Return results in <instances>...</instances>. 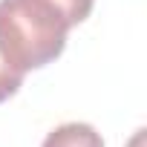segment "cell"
Masks as SVG:
<instances>
[{
	"label": "cell",
	"instance_id": "3",
	"mask_svg": "<svg viewBox=\"0 0 147 147\" xmlns=\"http://www.w3.org/2000/svg\"><path fill=\"white\" fill-rule=\"evenodd\" d=\"M23 72H18L3 55H0V104L3 101H9L18 90H20V84H23Z\"/></svg>",
	"mask_w": 147,
	"mask_h": 147
},
{
	"label": "cell",
	"instance_id": "1",
	"mask_svg": "<svg viewBox=\"0 0 147 147\" xmlns=\"http://www.w3.org/2000/svg\"><path fill=\"white\" fill-rule=\"evenodd\" d=\"M95 0H0V55L18 72H32L66 46V35L90 18Z\"/></svg>",
	"mask_w": 147,
	"mask_h": 147
},
{
	"label": "cell",
	"instance_id": "2",
	"mask_svg": "<svg viewBox=\"0 0 147 147\" xmlns=\"http://www.w3.org/2000/svg\"><path fill=\"white\" fill-rule=\"evenodd\" d=\"M40 147H104L101 141V133L92 127V124H84V121H69V124H61L55 127Z\"/></svg>",
	"mask_w": 147,
	"mask_h": 147
},
{
	"label": "cell",
	"instance_id": "4",
	"mask_svg": "<svg viewBox=\"0 0 147 147\" xmlns=\"http://www.w3.org/2000/svg\"><path fill=\"white\" fill-rule=\"evenodd\" d=\"M141 141H144V130H138V133H136V138L130 141V147H141Z\"/></svg>",
	"mask_w": 147,
	"mask_h": 147
}]
</instances>
